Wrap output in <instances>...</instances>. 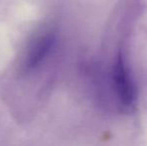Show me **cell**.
Masks as SVG:
<instances>
[{"label": "cell", "mask_w": 147, "mask_h": 146, "mask_svg": "<svg viewBox=\"0 0 147 146\" xmlns=\"http://www.w3.org/2000/svg\"><path fill=\"white\" fill-rule=\"evenodd\" d=\"M55 43V35L53 32L47 31L39 34L30 42L26 51L22 69L24 72H29L36 69L49 54Z\"/></svg>", "instance_id": "cell-1"}, {"label": "cell", "mask_w": 147, "mask_h": 146, "mask_svg": "<svg viewBox=\"0 0 147 146\" xmlns=\"http://www.w3.org/2000/svg\"><path fill=\"white\" fill-rule=\"evenodd\" d=\"M112 79L119 101L125 107H130L135 101V88L129 77L123 56L120 52L118 53L116 61L113 65Z\"/></svg>", "instance_id": "cell-2"}]
</instances>
